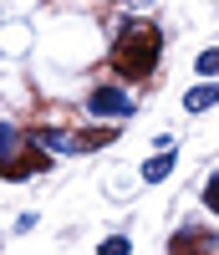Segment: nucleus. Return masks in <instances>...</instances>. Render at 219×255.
Masks as SVG:
<instances>
[{"mask_svg": "<svg viewBox=\"0 0 219 255\" xmlns=\"http://www.w3.org/2000/svg\"><path fill=\"white\" fill-rule=\"evenodd\" d=\"M41 168H46V153L26 148V138H20V148L0 163V179H31V174H41Z\"/></svg>", "mask_w": 219, "mask_h": 255, "instance_id": "obj_2", "label": "nucleus"}, {"mask_svg": "<svg viewBox=\"0 0 219 255\" xmlns=\"http://www.w3.org/2000/svg\"><path fill=\"white\" fill-rule=\"evenodd\" d=\"M87 108H92L97 118H133V97H122L117 87H92Z\"/></svg>", "mask_w": 219, "mask_h": 255, "instance_id": "obj_3", "label": "nucleus"}, {"mask_svg": "<svg viewBox=\"0 0 219 255\" xmlns=\"http://www.w3.org/2000/svg\"><path fill=\"white\" fill-rule=\"evenodd\" d=\"M199 72H204V77H219V46H209V51L199 56Z\"/></svg>", "mask_w": 219, "mask_h": 255, "instance_id": "obj_9", "label": "nucleus"}, {"mask_svg": "<svg viewBox=\"0 0 219 255\" xmlns=\"http://www.w3.org/2000/svg\"><path fill=\"white\" fill-rule=\"evenodd\" d=\"M112 138H117L112 128H87V133H77V138H72V148H107Z\"/></svg>", "mask_w": 219, "mask_h": 255, "instance_id": "obj_6", "label": "nucleus"}, {"mask_svg": "<svg viewBox=\"0 0 219 255\" xmlns=\"http://www.w3.org/2000/svg\"><path fill=\"white\" fill-rule=\"evenodd\" d=\"M173 174V153H153L148 163H143V179L148 184H158V179H168Z\"/></svg>", "mask_w": 219, "mask_h": 255, "instance_id": "obj_7", "label": "nucleus"}, {"mask_svg": "<svg viewBox=\"0 0 219 255\" xmlns=\"http://www.w3.org/2000/svg\"><path fill=\"white\" fill-rule=\"evenodd\" d=\"M15 148H20V133H15L10 123H0V163H5V158L15 153Z\"/></svg>", "mask_w": 219, "mask_h": 255, "instance_id": "obj_8", "label": "nucleus"}, {"mask_svg": "<svg viewBox=\"0 0 219 255\" xmlns=\"http://www.w3.org/2000/svg\"><path fill=\"white\" fill-rule=\"evenodd\" d=\"M204 204H209V209H214V215H219V174H214V179L204 184Z\"/></svg>", "mask_w": 219, "mask_h": 255, "instance_id": "obj_11", "label": "nucleus"}, {"mask_svg": "<svg viewBox=\"0 0 219 255\" xmlns=\"http://www.w3.org/2000/svg\"><path fill=\"white\" fill-rule=\"evenodd\" d=\"M158 51H163L158 26L133 20V26L117 36V46H112V67H117V77H127V82H143L153 67H158Z\"/></svg>", "mask_w": 219, "mask_h": 255, "instance_id": "obj_1", "label": "nucleus"}, {"mask_svg": "<svg viewBox=\"0 0 219 255\" xmlns=\"http://www.w3.org/2000/svg\"><path fill=\"white\" fill-rule=\"evenodd\" d=\"M214 102H219V82H204V87H194V92L184 97V108H189V113H209Z\"/></svg>", "mask_w": 219, "mask_h": 255, "instance_id": "obj_4", "label": "nucleus"}, {"mask_svg": "<svg viewBox=\"0 0 219 255\" xmlns=\"http://www.w3.org/2000/svg\"><path fill=\"white\" fill-rule=\"evenodd\" d=\"M31 143H36V148H46V153H51V148H56V153H72V133H51V128H41Z\"/></svg>", "mask_w": 219, "mask_h": 255, "instance_id": "obj_5", "label": "nucleus"}, {"mask_svg": "<svg viewBox=\"0 0 219 255\" xmlns=\"http://www.w3.org/2000/svg\"><path fill=\"white\" fill-rule=\"evenodd\" d=\"M127 250H133V245H127L122 235H112V240H102V250H97V255H127Z\"/></svg>", "mask_w": 219, "mask_h": 255, "instance_id": "obj_10", "label": "nucleus"}]
</instances>
